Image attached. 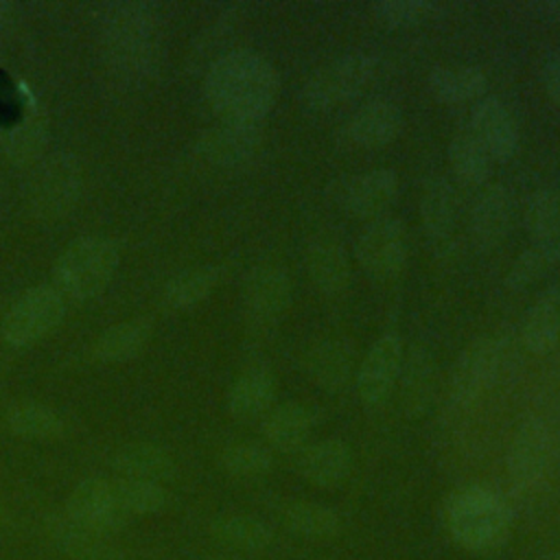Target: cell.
I'll use <instances>...</instances> for the list:
<instances>
[{"label": "cell", "mask_w": 560, "mask_h": 560, "mask_svg": "<svg viewBox=\"0 0 560 560\" xmlns=\"http://www.w3.org/2000/svg\"><path fill=\"white\" fill-rule=\"evenodd\" d=\"M203 94L221 120L260 122L278 101L280 74L256 50H230L210 63Z\"/></svg>", "instance_id": "cell-1"}, {"label": "cell", "mask_w": 560, "mask_h": 560, "mask_svg": "<svg viewBox=\"0 0 560 560\" xmlns=\"http://www.w3.org/2000/svg\"><path fill=\"white\" fill-rule=\"evenodd\" d=\"M109 61L125 74H147L160 61V13L147 2L109 4L101 18Z\"/></svg>", "instance_id": "cell-2"}, {"label": "cell", "mask_w": 560, "mask_h": 560, "mask_svg": "<svg viewBox=\"0 0 560 560\" xmlns=\"http://www.w3.org/2000/svg\"><path fill=\"white\" fill-rule=\"evenodd\" d=\"M444 516L453 540L472 553L501 549L512 529L508 501L481 483L457 488L444 505Z\"/></svg>", "instance_id": "cell-3"}, {"label": "cell", "mask_w": 560, "mask_h": 560, "mask_svg": "<svg viewBox=\"0 0 560 560\" xmlns=\"http://www.w3.org/2000/svg\"><path fill=\"white\" fill-rule=\"evenodd\" d=\"M120 254L105 236H81L72 241L52 265V287L68 302L96 298L116 273Z\"/></svg>", "instance_id": "cell-4"}, {"label": "cell", "mask_w": 560, "mask_h": 560, "mask_svg": "<svg viewBox=\"0 0 560 560\" xmlns=\"http://www.w3.org/2000/svg\"><path fill=\"white\" fill-rule=\"evenodd\" d=\"M378 59L368 52H346L313 70L302 83L300 101L311 112L335 109L359 96L376 77Z\"/></svg>", "instance_id": "cell-5"}, {"label": "cell", "mask_w": 560, "mask_h": 560, "mask_svg": "<svg viewBox=\"0 0 560 560\" xmlns=\"http://www.w3.org/2000/svg\"><path fill=\"white\" fill-rule=\"evenodd\" d=\"M83 175L77 155L59 151L42 160L28 182V208L39 221H57L72 212L81 197Z\"/></svg>", "instance_id": "cell-6"}, {"label": "cell", "mask_w": 560, "mask_h": 560, "mask_svg": "<svg viewBox=\"0 0 560 560\" xmlns=\"http://www.w3.org/2000/svg\"><path fill=\"white\" fill-rule=\"evenodd\" d=\"M66 300L52 284H39L22 293L7 311L0 332L13 348H26L50 335L63 319Z\"/></svg>", "instance_id": "cell-7"}, {"label": "cell", "mask_w": 560, "mask_h": 560, "mask_svg": "<svg viewBox=\"0 0 560 560\" xmlns=\"http://www.w3.org/2000/svg\"><path fill=\"white\" fill-rule=\"evenodd\" d=\"M354 256L370 278H396L405 269L409 256V236L405 221L392 214L368 221V225L357 236Z\"/></svg>", "instance_id": "cell-8"}, {"label": "cell", "mask_w": 560, "mask_h": 560, "mask_svg": "<svg viewBox=\"0 0 560 560\" xmlns=\"http://www.w3.org/2000/svg\"><path fill=\"white\" fill-rule=\"evenodd\" d=\"M505 359V343L499 337L483 335L472 339L455 359L448 381L453 402L466 407L479 400L499 378Z\"/></svg>", "instance_id": "cell-9"}, {"label": "cell", "mask_w": 560, "mask_h": 560, "mask_svg": "<svg viewBox=\"0 0 560 560\" xmlns=\"http://www.w3.org/2000/svg\"><path fill=\"white\" fill-rule=\"evenodd\" d=\"M328 195L346 214L372 221L383 217L385 210L394 203L398 195V175L387 166L370 168L337 179Z\"/></svg>", "instance_id": "cell-10"}, {"label": "cell", "mask_w": 560, "mask_h": 560, "mask_svg": "<svg viewBox=\"0 0 560 560\" xmlns=\"http://www.w3.org/2000/svg\"><path fill=\"white\" fill-rule=\"evenodd\" d=\"M553 433L542 418L525 420L510 444L508 451V475L510 481L521 490L536 488L551 464Z\"/></svg>", "instance_id": "cell-11"}, {"label": "cell", "mask_w": 560, "mask_h": 560, "mask_svg": "<svg viewBox=\"0 0 560 560\" xmlns=\"http://www.w3.org/2000/svg\"><path fill=\"white\" fill-rule=\"evenodd\" d=\"M74 521L83 523L85 527L114 536L122 532L129 523V514L122 510L114 483L101 477H90L83 479L74 486L70 492L66 508H63Z\"/></svg>", "instance_id": "cell-12"}, {"label": "cell", "mask_w": 560, "mask_h": 560, "mask_svg": "<svg viewBox=\"0 0 560 560\" xmlns=\"http://www.w3.org/2000/svg\"><path fill=\"white\" fill-rule=\"evenodd\" d=\"M405 125V114L394 98L376 96L357 107L341 125L339 138L354 149H381L394 142Z\"/></svg>", "instance_id": "cell-13"}, {"label": "cell", "mask_w": 560, "mask_h": 560, "mask_svg": "<svg viewBox=\"0 0 560 560\" xmlns=\"http://www.w3.org/2000/svg\"><path fill=\"white\" fill-rule=\"evenodd\" d=\"M402 341L396 332H383L363 354L357 368V394L365 407H381L394 392L402 363Z\"/></svg>", "instance_id": "cell-14"}, {"label": "cell", "mask_w": 560, "mask_h": 560, "mask_svg": "<svg viewBox=\"0 0 560 560\" xmlns=\"http://www.w3.org/2000/svg\"><path fill=\"white\" fill-rule=\"evenodd\" d=\"M262 140L265 129L260 122L221 120L197 138L195 151L212 166L232 168L249 162L260 151Z\"/></svg>", "instance_id": "cell-15"}, {"label": "cell", "mask_w": 560, "mask_h": 560, "mask_svg": "<svg viewBox=\"0 0 560 560\" xmlns=\"http://www.w3.org/2000/svg\"><path fill=\"white\" fill-rule=\"evenodd\" d=\"M44 529L50 545L70 560H125V551L112 540V536L85 527L66 510L48 514Z\"/></svg>", "instance_id": "cell-16"}, {"label": "cell", "mask_w": 560, "mask_h": 560, "mask_svg": "<svg viewBox=\"0 0 560 560\" xmlns=\"http://www.w3.org/2000/svg\"><path fill=\"white\" fill-rule=\"evenodd\" d=\"M293 284L289 273L271 262L256 265L243 280V306L256 324H271L291 304Z\"/></svg>", "instance_id": "cell-17"}, {"label": "cell", "mask_w": 560, "mask_h": 560, "mask_svg": "<svg viewBox=\"0 0 560 560\" xmlns=\"http://www.w3.org/2000/svg\"><path fill=\"white\" fill-rule=\"evenodd\" d=\"M470 133L492 160H510L518 151L521 131L514 114L499 96H481L470 109Z\"/></svg>", "instance_id": "cell-18"}, {"label": "cell", "mask_w": 560, "mask_h": 560, "mask_svg": "<svg viewBox=\"0 0 560 560\" xmlns=\"http://www.w3.org/2000/svg\"><path fill=\"white\" fill-rule=\"evenodd\" d=\"M514 219L512 195L503 184H486L470 206V236L481 252L497 249L510 234Z\"/></svg>", "instance_id": "cell-19"}, {"label": "cell", "mask_w": 560, "mask_h": 560, "mask_svg": "<svg viewBox=\"0 0 560 560\" xmlns=\"http://www.w3.org/2000/svg\"><path fill=\"white\" fill-rule=\"evenodd\" d=\"M420 223L433 247L446 252L453 247L457 225V192L451 179L444 175H431L424 179L420 190Z\"/></svg>", "instance_id": "cell-20"}, {"label": "cell", "mask_w": 560, "mask_h": 560, "mask_svg": "<svg viewBox=\"0 0 560 560\" xmlns=\"http://www.w3.org/2000/svg\"><path fill=\"white\" fill-rule=\"evenodd\" d=\"M304 372L326 392H341L354 372V350L343 337H322L302 352Z\"/></svg>", "instance_id": "cell-21"}, {"label": "cell", "mask_w": 560, "mask_h": 560, "mask_svg": "<svg viewBox=\"0 0 560 560\" xmlns=\"http://www.w3.org/2000/svg\"><path fill=\"white\" fill-rule=\"evenodd\" d=\"M352 468V451L341 440H322L306 444L295 453V470L302 479L319 488L339 486Z\"/></svg>", "instance_id": "cell-22"}, {"label": "cell", "mask_w": 560, "mask_h": 560, "mask_svg": "<svg viewBox=\"0 0 560 560\" xmlns=\"http://www.w3.org/2000/svg\"><path fill=\"white\" fill-rule=\"evenodd\" d=\"M276 394H278L276 374L262 365H252L232 381L225 396V405L234 418L252 420V418L265 416L273 407Z\"/></svg>", "instance_id": "cell-23"}, {"label": "cell", "mask_w": 560, "mask_h": 560, "mask_svg": "<svg viewBox=\"0 0 560 560\" xmlns=\"http://www.w3.org/2000/svg\"><path fill=\"white\" fill-rule=\"evenodd\" d=\"M315 411L298 400L273 405L262 420V435L280 453H298L308 444Z\"/></svg>", "instance_id": "cell-24"}, {"label": "cell", "mask_w": 560, "mask_h": 560, "mask_svg": "<svg viewBox=\"0 0 560 560\" xmlns=\"http://www.w3.org/2000/svg\"><path fill=\"white\" fill-rule=\"evenodd\" d=\"M427 88L444 105L475 103L486 96L488 74L477 63H440L431 68Z\"/></svg>", "instance_id": "cell-25"}, {"label": "cell", "mask_w": 560, "mask_h": 560, "mask_svg": "<svg viewBox=\"0 0 560 560\" xmlns=\"http://www.w3.org/2000/svg\"><path fill=\"white\" fill-rule=\"evenodd\" d=\"M396 385H400L402 407L409 416H420L431 405L435 387V359L424 343H411L402 352Z\"/></svg>", "instance_id": "cell-26"}, {"label": "cell", "mask_w": 560, "mask_h": 560, "mask_svg": "<svg viewBox=\"0 0 560 560\" xmlns=\"http://www.w3.org/2000/svg\"><path fill=\"white\" fill-rule=\"evenodd\" d=\"M306 271L324 295L343 293L352 280L350 258L343 245L330 236H319L306 247Z\"/></svg>", "instance_id": "cell-27"}, {"label": "cell", "mask_w": 560, "mask_h": 560, "mask_svg": "<svg viewBox=\"0 0 560 560\" xmlns=\"http://www.w3.org/2000/svg\"><path fill=\"white\" fill-rule=\"evenodd\" d=\"M112 468L122 479H140V481H153L164 483L175 479L177 466L166 448L153 444V442H129L116 448L112 455Z\"/></svg>", "instance_id": "cell-28"}, {"label": "cell", "mask_w": 560, "mask_h": 560, "mask_svg": "<svg viewBox=\"0 0 560 560\" xmlns=\"http://www.w3.org/2000/svg\"><path fill=\"white\" fill-rule=\"evenodd\" d=\"M523 346L534 354H547L560 341V282L547 287L527 308L521 324Z\"/></svg>", "instance_id": "cell-29"}, {"label": "cell", "mask_w": 560, "mask_h": 560, "mask_svg": "<svg viewBox=\"0 0 560 560\" xmlns=\"http://www.w3.org/2000/svg\"><path fill=\"white\" fill-rule=\"evenodd\" d=\"M149 319H127L105 328L92 343V357L98 363H122L138 357L151 339Z\"/></svg>", "instance_id": "cell-30"}, {"label": "cell", "mask_w": 560, "mask_h": 560, "mask_svg": "<svg viewBox=\"0 0 560 560\" xmlns=\"http://www.w3.org/2000/svg\"><path fill=\"white\" fill-rule=\"evenodd\" d=\"M221 282V269L217 265H199L175 273L160 293V302L166 311H186L203 302Z\"/></svg>", "instance_id": "cell-31"}, {"label": "cell", "mask_w": 560, "mask_h": 560, "mask_svg": "<svg viewBox=\"0 0 560 560\" xmlns=\"http://www.w3.org/2000/svg\"><path fill=\"white\" fill-rule=\"evenodd\" d=\"M4 422L9 431L22 440H59L66 431L63 418L48 405L35 400H22L9 407Z\"/></svg>", "instance_id": "cell-32"}, {"label": "cell", "mask_w": 560, "mask_h": 560, "mask_svg": "<svg viewBox=\"0 0 560 560\" xmlns=\"http://www.w3.org/2000/svg\"><path fill=\"white\" fill-rule=\"evenodd\" d=\"M210 536L232 549L262 551L273 542L271 527L254 516L223 514L210 521Z\"/></svg>", "instance_id": "cell-33"}, {"label": "cell", "mask_w": 560, "mask_h": 560, "mask_svg": "<svg viewBox=\"0 0 560 560\" xmlns=\"http://www.w3.org/2000/svg\"><path fill=\"white\" fill-rule=\"evenodd\" d=\"M448 164L453 173L468 186H483L492 173V158L470 129L455 131L448 140Z\"/></svg>", "instance_id": "cell-34"}, {"label": "cell", "mask_w": 560, "mask_h": 560, "mask_svg": "<svg viewBox=\"0 0 560 560\" xmlns=\"http://www.w3.org/2000/svg\"><path fill=\"white\" fill-rule=\"evenodd\" d=\"M48 140L46 116L33 105L22 120L7 133L4 153L13 164H33L42 158Z\"/></svg>", "instance_id": "cell-35"}, {"label": "cell", "mask_w": 560, "mask_h": 560, "mask_svg": "<svg viewBox=\"0 0 560 560\" xmlns=\"http://www.w3.org/2000/svg\"><path fill=\"white\" fill-rule=\"evenodd\" d=\"M282 521L293 534L315 540H328L341 529L337 512L315 501H289L282 510Z\"/></svg>", "instance_id": "cell-36"}, {"label": "cell", "mask_w": 560, "mask_h": 560, "mask_svg": "<svg viewBox=\"0 0 560 560\" xmlns=\"http://www.w3.org/2000/svg\"><path fill=\"white\" fill-rule=\"evenodd\" d=\"M525 230L532 243L545 241L560 230V190L536 188L525 203Z\"/></svg>", "instance_id": "cell-37"}, {"label": "cell", "mask_w": 560, "mask_h": 560, "mask_svg": "<svg viewBox=\"0 0 560 560\" xmlns=\"http://www.w3.org/2000/svg\"><path fill=\"white\" fill-rule=\"evenodd\" d=\"M116 497L122 505V510L129 516H147L158 514L168 505V492L153 481H140V479H116L112 481Z\"/></svg>", "instance_id": "cell-38"}, {"label": "cell", "mask_w": 560, "mask_h": 560, "mask_svg": "<svg viewBox=\"0 0 560 560\" xmlns=\"http://www.w3.org/2000/svg\"><path fill=\"white\" fill-rule=\"evenodd\" d=\"M221 468L238 479L262 477L273 468V457L267 448L252 442L228 444L219 455Z\"/></svg>", "instance_id": "cell-39"}, {"label": "cell", "mask_w": 560, "mask_h": 560, "mask_svg": "<svg viewBox=\"0 0 560 560\" xmlns=\"http://www.w3.org/2000/svg\"><path fill=\"white\" fill-rule=\"evenodd\" d=\"M370 13L381 24L409 28L433 20L438 4L433 0H376L370 4Z\"/></svg>", "instance_id": "cell-40"}, {"label": "cell", "mask_w": 560, "mask_h": 560, "mask_svg": "<svg viewBox=\"0 0 560 560\" xmlns=\"http://www.w3.org/2000/svg\"><path fill=\"white\" fill-rule=\"evenodd\" d=\"M553 265H558V260L551 254V249L545 243H532L527 249H523L514 258L512 267L508 269L505 284L512 291H521L532 282H536L538 278H542Z\"/></svg>", "instance_id": "cell-41"}, {"label": "cell", "mask_w": 560, "mask_h": 560, "mask_svg": "<svg viewBox=\"0 0 560 560\" xmlns=\"http://www.w3.org/2000/svg\"><path fill=\"white\" fill-rule=\"evenodd\" d=\"M540 77H542V85H545L547 94L560 107V55H551L545 59V63L540 68Z\"/></svg>", "instance_id": "cell-42"}, {"label": "cell", "mask_w": 560, "mask_h": 560, "mask_svg": "<svg viewBox=\"0 0 560 560\" xmlns=\"http://www.w3.org/2000/svg\"><path fill=\"white\" fill-rule=\"evenodd\" d=\"M540 9H542L545 13H549V15H553V18L560 20V0H547V2L540 4Z\"/></svg>", "instance_id": "cell-43"}, {"label": "cell", "mask_w": 560, "mask_h": 560, "mask_svg": "<svg viewBox=\"0 0 560 560\" xmlns=\"http://www.w3.org/2000/svg\"><path fill=\"white\" fill-rule=\"evenodd\" d=\"M9 11H11V4L7 0H0V20H4Z\"/></svg>", "instance_id": "cell-44"}, {"label": "cell", "mask_w": 560, "mask_h": 560, "mask_svg": "<svg viewBox=\"0 0 560 560\" xmlns=\"http://www.w3.org/2000/svg\"><path fill=\"white\" fill-rule=\"evenodd\" d=\"M549 560H560V547L549 556Z\"/></svg>", "instance_id": "cell-45"}, {"label": "cell", "mask_w": 560, "mask_h": 560, "mask_svg": "<svg viewBox=\"0 0 560 560\" xmlns=\"http://www.w3.org/2000/svg\"><path fill=\"white\" fill-rule=\"evenodd\" d=\"M203 560H238V558H203Z\"/></svg>", "instance_id": "cell-46"}, {"label": "cell", "mask_w": 560, "mask_h": 560, "mask_svg": "<svg viewBox=\"0 0 560 560\" xmlns=\"http://www.w3.org/2000/svg\"><path fill=\"white\" fill-rule=\"evenodd\" d=\"M558 350H560V341H558Z\"/></svg>", "instance_id": "cell-47"}]
</instances>
